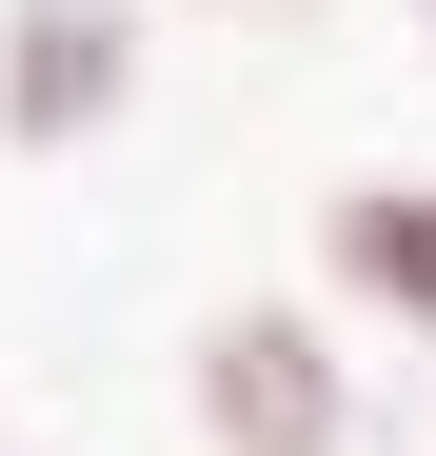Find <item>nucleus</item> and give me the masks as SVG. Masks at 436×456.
<instances>
[{"label":"nucleus","mask_w":436,"mask_h":456,"mask_svg":"<svg viewBox=\"0 0 436 456\" xmlns=\"http://www.w3.org/2000/svg\"><path fill=\"white\" fill-rule=\"evenodd\" d=\"M139 80V0H20L0 20V119L20 139H100Z\"/></svg>","instance_id":"2"},{"label":"nucleus","mask_w":436,"mask_h":456,"mask_svg":"<svg viewBox=\"0 0 436 456\" xmlns=\"http://www.w3.org/2000/svg\"><path fill=\"white\" fill-rule=\"evenodd\" d=\"M318 239H337V278L377 297V318H416V338H436V179H357Z\"/></svg>","instance_id":"3"},{"label":"nucleus","mask_w":436,"mask_h":456,"mask_svg":"<svg viewBox=\"0 0 436 456\" xmlns=\"http://www.w3.org/2000/svg\"><path fill=\"white\" fill-rule=\"evenodd\" d=\"M337 397H357V377L318 357V318H278V297H238V318L198 338V417H218V456H337Z\"/></svg>","instance_id":"1"}]
</instances>
